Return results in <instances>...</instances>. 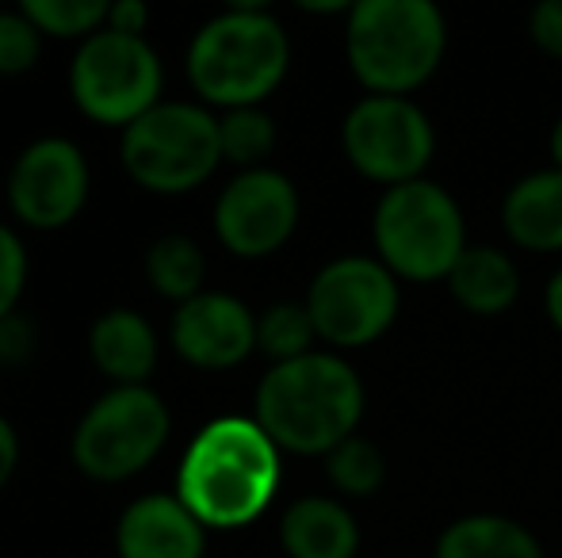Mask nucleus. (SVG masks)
<instances>
[{
    "label": "nucleus",
    "instance_id": "f257e3e1",
    "mask_svg": "<svg viewBox=\"0 0 562 558\" xmlns=\"http://www.w3.org/2000/svg\"><path fill=\"white\" fill-rule=\"evenodd\" d=\"M280 455L283 452L257 418H215L195 432L180 459L177 498L207 532L245 528L265 516L280 490Z\"/></svg>",
    "mask_w": 562,
    "mask_h": 558
},
{
    "label": "nucleus",
    "instance_id": "f03ea898",
    "mask_svg": "<svg viewBox=\"0 0 562 558\" xmlns=\"http://www.w3.org/2000/svg\"><path fill=\"white\" fill-rule=\"evenodd\" d=\"M252 418L280 452L329 455L356 436L363 418V383L337 352L314 349L311 356L272 364L260 375Z\"/></svg>",
    "mask_w": 562,
    "mask_h": 558
},
{
    "label": "nucleus",
    "instance_id": "7ed1b4c3",
    "mask_svg": "<svg viewBox=\"0 0 562 558\" xmlns=\"http://www.w3.org/2000/svg\"><path fill=\"white\" fill-rule=\"evenodd\" d=\"M291 38L265 4H229L188 43V84L223 112L260 107L283 84Z\"/></svg>",
    "mask_w": 562,
    "mask_h": 558
},
{
    "label": "nucleus",
    "instance_id": "20e7f679",
    "mask_svg": "<svg viewBox=\"0 0 562 558\" xmlns=\"http://www.w3.org/2000/svg\"><path fill=\"white\" fill-rule=\"evenodd\" d=\"M345 20L348 69L368 96H409L445 61L448 23L429 0H360Z\"/></svg>",
    "mask_w": 562,
    "mask_h": 558
},
{
    "label": "nucleus",
    "instance_id": "39448f33",
    "mask_svg": "<svg viewBox=\"0 0 562 558\" xmlns=\"http://www.w3.org/2000/svg\"><path fill=\"white\" fill-rule=\"evenodd\" d=\"M371 238L379 264L398 283H437L448 280L463 257L467 226L448 187L422 176L379 195Z\"/></svg>",
    "mask_w": 562,
    "mask_h": 558
},
{
    "label": "nucleus",
    "instance_id": "423d86ee",
    "mask_svg": "<svg viewBox=\"0 0 562 558\" xmlns=\"http://www.w3.org/2000/svg\"><path fill=\"white\" fill-rule=\"evenodd\" d=\"M126 176L154 195H188L223 164L218 115L192 100H161L119 138Z\"/></svg>",
    "mask_w": 562,
    "mask_h": 558
},
{
    "label": "nucleus",
    "instance_id": "0eeeda50",
    "mask_svg": "<svg viewBox=\"0 0 562 558\" xmlns=\"http://www.w3.org/2000/svg\"><path fill=\"white\" fill-rule=\"evenodd\" d=\"M165 66L161 54L149 46L146 35L100 27L69 61V96L77 112L89 115L100 127L126 130L134 119L161 104Z\"/></svg>",
    "mask_w": 562,
    "mask_h": 558
},
{
    "label": "nucleus",
    "instance_id": "6e6552de",
    "mask_svg": "<svg viewBox=\"0 0 562 558\" xmlns=\"http://www.w3.org/2000/svg\"><path fill=\"white\" fill-rule=\"evenodd\" d=\"M172 418L154 387H112L81 413L69 459L92 482H126L161 455Z\"/></svg>",
    "mask_w": 562,
    "mask_h": 558
},
{
    "label": "nucleus",
    "instance_id": "1a4fd4ad",
    "mask_svg": "<svg viewBox=\"0 0 562 558\" xmlns=\"http://www.w3.org/2000/svg\"><path fill=\"white\" fill-rule=\"evenodd\" d=\"M306 310L329 349L375 344L398 318V280L379 264V257H337L306 291Z\"/></svg>",
    "mask_w": 562,
    "mask_h": 558
},
{
    "label": "nucleus",
    "instance_id": "9d476101",
    "mask_svg": "<svg viewBox=\"0 0 562 558\" xmlns=\"http://www.w3.org/2000/svg\"><path fill=\"white\" fill-rule=\"evenodd\" d=\"M340 146L360 176L398 187L425 176L437 135L409 96H363L340 123Z\"/></svg>",
    "mask_w": 562,
    "mask_h": 558
},
{
    "label": "nucleus",
    "instance_id": "9b49d317",
    "mask_svg": "<svg viewBox=\"0 0 562 558\" xmlns=\"http://www.w3.org/2000/svg\"><path fill=\"white\" fill-rule=\"evenodd\" d=\"M92 169L74 138L46 135L15 153L8 169V210L31 230H61L89 203Z\"/></svg>",
    "mask_w": 562,
    "mask_h": 558
},
{
    "label": "nucleus",
    "instance_id": "f8f14e48",
    "mask_svg": "<svg viewBox=\"0 0 562 558\" xmlns=\"http://www.w3.org/2000/svg\"><path fill=\"white\" fill-rule=\"evenodd\" d=\"M299 226V192L283 172H237L215 200V238L226 253L260 261L280 253Z\"/></svg>",
    "mask_w": 562,
    "mask_h": 558
},
{
    "label": "nucleus",
    "instance_id": "ddd939ff",
    "mask_svg": "<svg viewBox=\"0 0 562 558\" xmlns=\"http://www.w3.org/2000/svg\"><path fill=\"white\" fill-rule=\"evenodd\" d=\"M169 341L184 364L226 372L257 352V314L229 291H203L177 306Z\"/></svg>",
    "mask_w": 562,
    "mask_h": 558
},
{
    "label": "nucleus",
    "instance_id": "4468645a",
    "mask_svg": "<svg viewBox=\"0 0 562 558\" xmlns=\"http://www.w3.org/2000/svg\"><path fill=\"white\" fill-rule=\"evenodd\" d=\"M119 558H203L207 528L177 493H142L115 521Z\"/></svg>",
    "mask_w": 562,
    "mask_h": 558
},
{
    "label": "nucleus",
    "instance_id": "2eb2a0df",
    "mask_svg": "<svg viewBox=\"0 0 562 558\" xmlns=\"http://www.w3.org/2000/svg\"><path fill=\"white\" fill-rule=\"evenodd\" d=\"M89 356L112 387H149L157 367V333L138 310L112 306L92 321Z\"/></svg>",
    "mask_w": 562,
    "mask_h": 558
},
{
    "label": "nucleus",
    "instance_id": "dca6fc26",
    "mask_svg": "<svg viewBox=\"0 0 562 558\" xmlns=\"http://www.w3.org/2000/svg\"><path fill=\"white\" fill-rule=\"evenodd\" d=\"M502 226L513 246L528 253L562 249V172L540 169L517 180L502 203Z\"/></svg>",
    "mask_w": 562,
    "mask_h": 558
},
{
    "label": "nucleus",
    "instance_id": "f3484780",
    "mask_svg": "<svg viewBox=\"0 0 562 558\" xmlns=\"http://www.w3.org/2000/svg\"><path fill=\"white\" fill-rule=\"evenodd\" d=\"M280 544L288 558H356L360 528L337 498H299L280 521Z\"/></svg>",
    "mask_w": 562,
    "mask_h": 558
},
{
    "label": "nucleus",
    "instance_id": "a211bd4d",
    "mask_svg": "<svg viewBox=\"0 0 562 558\" xmlns=\"http://www.w3.org/2000/svg\"><path fill=\"white\" fill-rule=\"evenodd\" d=\"M448 291L467 314L497 318L513 310L520 295V272L509 261V253L494 246H467L448 276Z\"/></svg>",
    "mask_w": 562,
    "mask_h": 558
},
{
    "label": "nucleus",
    "instance_id": "6ab92c4d",
    "mask_svg": "<svg viewBox=\"0 0 562 558\" xmlns=\"http://www.w3.org/2000/svg\"><path fill=\"white\" fill-rule=\"evenodd\" d=\"M432 558H543L540 539L513 516L471 513L451 521Z\"/></svg>",
    "mask_w": 562,
    "mask_h": 558
},
{
    "label": "nucleus",
    "instance_id": "aec40b11",
    "mask_svg": "<svg viewBox=\"0 0 562 558\" xmlns=\"http://www.w3.org/2000/svg\"><path fill=\"white\" fill-rule=\"evenodd\" d=\"M146 280L161 298L172 303H188V298L203 295V280H207V257H203L200 241L188 234H161L154 246L146 249Z\"/></svg>",
    "mask_w": 562,
    "mask_h": 558
},
{
    "label": "nucleus",
    "instance_id": "412c9836",
    "mask_svg": "<svg viewBox=\"0 0 562 558\" xmlns=\"http://www.w3.org/2000/svg\"><path fill=\"white\" fill-rule=\"evenodd\" d=\"M318 329L306 310V303H272L257 318V349L265 352L272 364H288V360L311 356Z\"/></svg>",
    "mask_w": 562,
    "mask_h": 558
},
{
    "label": "nucleus",
    "instance_id": "4be33fe9",
    "mask_svg": "<svg viewBox=\"0 0 562 558\" xmlns=\"http://www.w3.org/2000/svg\"><path fill=\"white\" fill-rule=\"evenodd\" d=\"M218 141H223V161L237 164L241 172L265 169L276 149V123L265 107H237L218 115Z\"/></svg>",
    "mask_w": 562,
    "mask_h": 558
},
{
    "label": "nucleus",
    "instance_id": "5701e85b",
    "mask_svg": "<svg viewBox=\"0 0 562 558\" xmlns=\"http://www.w3.org/2000/svg\"><path fill=\"white\" fill-rule=\"evenodd\" d=\"M326 475L345 498H371L386 482V459L371 440L348 436L326 455Z\"/></svg>",
    "mask_w": 562,
    "mask_h": 558
},
{
    "label": "nucleus",
    "instance_id": "b1692460",
    "mask_svg": "<svg viewBox=\"0 0 562 558\" xmlns=\"http://www.w3.org/2000/svg\"><path fill=\"white\" fill-rule=\"evenodd\" d=\"M20 8L43 35L77 38V43L108 27V12H112V4L104 0H23Z\"/></svg>",
    "mask_w": 562,
    "mask_h": 558
},
{
    "label": "nucleus",
    "instance_id": "393cba45",
    "mask_svg": "<svg viewBox=\"0 0 562 558\" xmlns=\"http://www.w3.org/2000/svg\"><path fill=\"white\" fill-rule=\"evenodd\" d=\"M38 54H43V31L23 15V8L0 12V77H20L35 69Z\"/></svg>",
    "mask_w": 562,
    "mask_h": 558
},
{
    "label": "nucleus",
    "instance_id": "a878e982",
    "mask_svg": "<svg viewBox=\"0 0 562 558\" xmlns=\"http://www.w3.org/2000/svg\"><path fill=\"white\" fill-rule=\"evenodd\" d=\"M23 287H27V249L12 226L0 223V321L15 314Z\"/></svg>",
    "mask_w": 562,
    "mask_h": 558
},
{
    "label": "nucleus",
    "instance_id": "bb28decb",
    "mask_svg": "<svg viewBox=\"0 0 562 558\" xmlns=\"http://www.w3.org/2000/svg\"><path fill=\"white\" fill-rule=\"evenodd\" d=\"M528 38L540 46L548 58L562 61V0H543L528 15Z\"/></svg>",
    "mask_w": 562,
    "mask_h": 558
},
{
    "label": "nucleus",
    "instance_id": "cd10ccee",
    "mask_svg": "<svg viewBox=\"0 0 562 558\" xmlns=\"http://www.w3.org/2000/svg\"><path fill=\"white\" fill-rule=\"evenodd\" d=\"M35 352V326L20 314H8L0 321V364H15Z\"/></svg>",
    "mask_w": 562,
    "mask_h": 558
},
{
    "label": "nucleus",
    "instance_id": "c85d7f7f",
    "mask_svg": "<svg viewBox=\"0 0 562 558\" xmlns=\"http://www.w3.org/2000/svg\"><path fill=\"white\" fill-rule=\"evenodd\" d=\"M108 27L123 31V35H146L149 27V8L138 4V0H119L108 12Z\"/></svg>",
    "mask_w": 562,
    "mask_h": 558
},
{
    "label": "nucleus",
    "instance_id": "c756f323",
    "mask_svg": "<svg viewBox=\"0 0 562 558\" xmlns=\"http://www.w3.org/2000/svg\"><path fill=\"white\" fill-rule=\"evenodd\" d=\"M15 463H20V436H15L12 421L0 413V490H4L8 478L15 475Z\"/></svg>",
    "mask_w": 562,
    "mask_h": 558
},
{
    "label": "nucleus",
    "instance_id": "7c9ffc66",
    "mask_svg": "<svg viewBox=\"0 0 562 558\" xmlns=\"http://www.w3.org/2000/svg\"><path fill=\"white\" fill-rule=\"evenodd\" d=\"M543 310H548V321L562 333V269L551 276L548 291H543Z\"/></svg>",
    "mask_w": 562,
    "mask_h": 558
},
{
    "label": "nucleus",
    "instance_id": "2f4dec72",
    "mask_svg": "<svg viewBox=\"0 0 562 558\" xmlns=\"http://www.w3.org/2000/svg\"><path fill=\"white\" fill-rule=\"evenodd\" d=\"M303 12H314V15H348L352 12V4H345V0H303Z\"/></svg>",
    "mask_w": 562,
    "mask_h": 558
},
{
    "label": "nucleus",
    "instance_id": "473e14b6",
    "mask_svg": "<svg viewBox=\"0 0 562 558\" xmlns=\"http://www.w3.org/2000/svg\"><path fill=\"white\" fill-rule=\"evenodd\" d=\"M551 169H559L562 172V115H559V123L551 127Z\"/></svg>",
    "mask_w": 562,
    "mask_h": 558
}]
</instances>
